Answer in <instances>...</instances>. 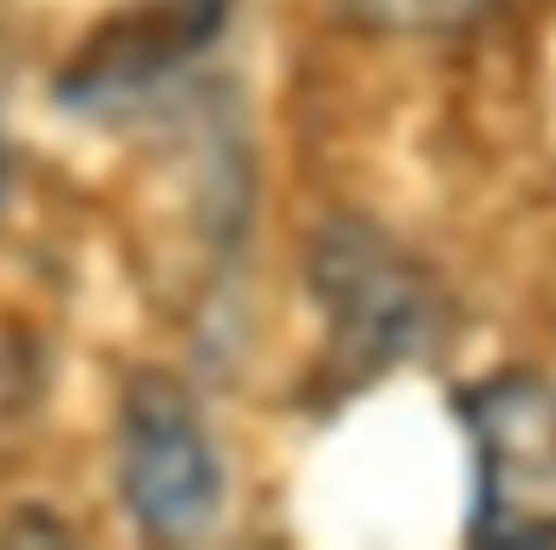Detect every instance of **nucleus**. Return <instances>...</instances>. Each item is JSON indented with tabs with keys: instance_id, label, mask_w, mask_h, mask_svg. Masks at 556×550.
<instances>
[{
	"instance_id": "1",
	"label": "nucleus",
	"mask_w": 556,
	"mask_h": 550,
	"mask_svg": "<svg viewBox=\"0 0 556 550\" xmlns=\"http://www.w3.org/2000/svg\"><path fill=\"white\" fill-rule=\"evenodd\" d=\"M308 275H315V302L328 315L334 361L354 387L400 361H419L445 328V309H439V289L426 283V268L406 262L367 223H328Z\"/></svg>"
},
{
	"instance_id": "2",
	"label": "nucleus",
	"mask_w": 556,
	"mask_h": 550,
	"mask_svg": "<svg viewBox=\"0 0 556 550\" xmlns=\"http://www.w3.org/2000/svg\"><path fill=\"white\" fill-rule=\"evenodd\" d=\"M471 433V543L549 550L556 543V380L491 374L465 393Z\"/></svg>"
},
{
	"instance_id": "3",
	"label": "nucleus",
	"mask_w": 556,
	"mask_h": 550,
	"mask_svg": "<svg viewBox=\"0 0 556 550\" xmlns=\"http://www.w3.org/2000/svg\"><path fill=\"white\" fill-rule=\"evenodd\" d=\"M118 491L131 504V517L157 537H197L216 504H223V465L216 446L190 407V393H177L164 374H138L125 387V426H118Z\"/></svg>"
},
{
	"instance_id": "4",
	"label": "nucleus",
	"mask_w": 556,
	"mask_h": 550,
	"mask_svg": "<svg viewBox=\"0 0 556 550\" xmlns=\"http://www.w3.org/2000/svg\"><path fill=\"white\" fill-rule=\"evenodd\" d=\"M497 0H341V14L367 34H393V40H413V34H458L471 27L478 14H491Z\"/></svg>"
},
{
	"instance_id": "5",
	"label": "nucleus",
	"mask_w": 556,
	"mask_h": 550,
	"mask_svg": "<svg viewBox=\"0 0 556 550\" xmlns=\"http://www.w3.org/2000/svg\"><path fill=\"white\" fill-rule=\"evenodd\" d=\"M0 171H8V158H0Z\"/></svg>"
}]
</instances>
